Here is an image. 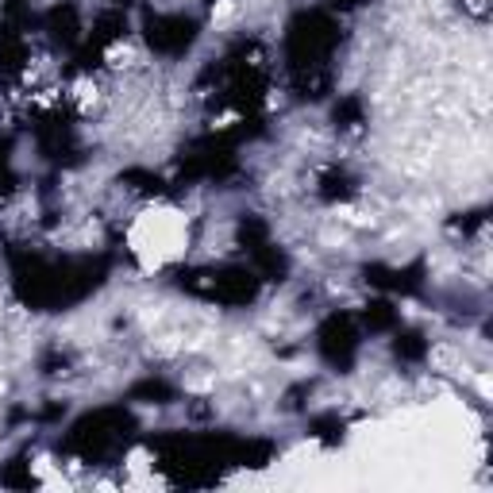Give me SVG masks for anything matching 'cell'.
<instances>
[{
	"label": "cell",
	"mask_w": 493,
	"mask_h": 493,
	"mask_svg": "<svg viewBox=\"0 0 493 493\" xmlns=\"http://www.w3.org/2000/svg\"><path fill=\"white\" fill-rule=\"evenodd\" d=\"M124 246L136 270L158 277L174 267H182L193 251V220L174 201H146L136 208V216L124 227Z\"/></svg>",
	"instance_id": "obj_1"
},
{
	"label": "cell",
	"mask_w": 493,
	"mask_h": 493,
	"mask_svg": "<svg viewBox=\"0 0 493 493\" xmlns=\"http://www.w3.org/2000/svg\"><path fill=\"white\" fill-rule=\"evenodd\" d=\"M70 101H74L81 112H89L96 101H101V86H96L93 77H77L74 86H70Z\"/></svg>",
	"instance_id": "obj_3"
},
{
	"label": "cell",
	"mask_w": 493,
	"mask_h": 493,
	"mask_svg": "<svg viewBox=\"0 0 493 493\" xmlns=\"http://www.w3.org/2000/svg\"><path fill=\"white\" fill-rule=\"evenodd\" d=\"M136 62H139V51H136L131 43L116 39L112 46H105V65H108V70H116V74H120V70H131Z\"/></svg>",
	"instance_id": "obj_2"
},
{
	"label": "cell",
	"mask_w": 493,
	"mask_h": 493,
	"mask_svg": "<svg viewBox=\"0 0 493 493\" xmlns=\"http://www.w3.org/2000/svg\"><path fill=\"white\" fill-rule=\"evenodd\" d=\"M236 12H239V0H216V5L208 8V24H212V27H224Z\"/></svg>",
	"instance_id": "obj_4"
}]
</instances>
